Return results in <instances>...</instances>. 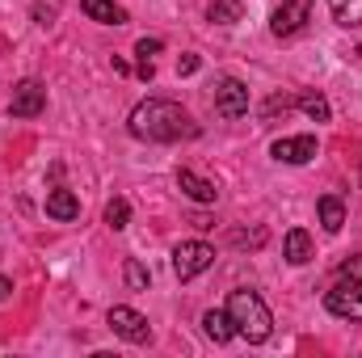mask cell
<instances>
[{"label":"cell","instance_id":"obj_1","mask_svg":"<svg viewBox=\"0 0 362 358\" xmlns=\"http://www.w3.org/2000/svg\"><path fill=\"white\" fill-rule=\"evenodd\" d=\"M131 135L148 139V144H177V139H194L198 122L169 97H148L131 110Z\"/></svg>","mask_w":362,"mask_h":358},{"label":"cell","instance_id":"obj_2","mask_svg":"<svg viewBox=\"0 0 362 358\" xmlns=\"http://www.w3.org/2000/svg\"><path fill=\"white\" fill-rule=\"evenodd\" d=\"M228 316L236 325V337H245L253 346H262L274 333V316H270V308H266V299L257 291H249V287H240V291L228 295Z\"/></svg>","mask_w":362,"mask_h":358},{"label":"cell","instance_id":"obj_3","mask_svg":"<svg viewBox=\"0 0 362 358\" xmlns=\"http://www.w3.org/2000/svg\"><path fill=\"white\" fill-rule=\"evenodd\" d=\"M325 304H329V312H333V316H341V321H362V278L341 274V278L329 287Z\"/></svg>","mask_w":362,"mask_h":358},{"label":"cell","instance_id":"obj_4","mask_svg":"<svg viewBox=\"0 0 362 358\" xmlns=\"http://www.w3.org/2000/svg\"><path fill=\"white\" fill-rule=\"evenodd\" d=\"M211 266H215V249L206 241H181L177 249H173V274H177L181 282L198 278L202 270H211Z\"/></svg>","mask_w":362,"mask_h":358},{"label":"cell","instance_id":"obj_5","mask_svg":"<svg viewBox=\"0 0 362 358\" xmlns=\"http://www.w3.org/2000/svg\"><path fill=\"white\" fill-rule=\"evenodd\" d=\"M105 325L122 337V342H131V346H144V342H152V329H148V316H139L135 308H127V304H118V308H110V316H105Z\"/></svg>","mask_w":362,"mask_h":358},{"label":"cell","instance_id":"obj_6","mask_svg":"<svg viewBox=\"0 0 362 358\" xmlns=\"http://www.w3.org/2000/svg\"><path fill=\"white\" fill-rule=\"evenodd\" d=\"M308 17H312V0H282L270 17V34L274 38H291V34H299L308 25Z\"/></svg>","mask_w":362,"mask_h":358},{"label":"cell","instance_id":"obj_7","mask_svg":"<svg viewBox=\"0 0 362 358\" xmlns=\"http://www.w3.org/2000/svg\"><path fill=\"white\" fill-rule=\"evenodd\" d=\"M215 114L219 118H240V114H249V89L236 81V76H223V81H215Z\"/></svg>","mask_w":362,"mask_h":358},{"label":"cell","instance_id":"obj_8","mask_svg":"<svg viewBox=\"0 0 362 358\" xmlns=\"http://www.w3.org/2000/svg\"><path fill=\"white\" fill-rule=\"evenodd\" d=\"M270 156L282 161V165H308V161L316 156V135H286V139H274Z\"/></svg>","mask_w":362,"mask_h":358},{"label":"cell","instance_id":"obj_9","mask_svg":"<svg viewBox=\"0 0 362 358\" xmlns=\"http://www.w3.org/2000/svg\"><path fill=\"white\" fill-rule=\"evenodd\" d=\"M8 110H13V118H38V114L47 110V89H42L38 81H21V85L13 89Z\"/></svg>","mask_w":362,"mask_h":358},{"label":"cell","instance_id":"obj_10","mask_svg":"<svg viewBox=\"0 0 362 358\" xmlns=\"http://www.w3.org/2000/svg\"><path fill=\"white\" fill-rule=\"evenodd\" d=\"M177 190L185 198H194V202H215L219 198V185L206 178H198V173H189V169H177Z\"/></svg>","mask_w":362,"mask_h":358},{"label":"cell","instance_id":"obj_11","mask_svg":"<svg viewBox=\"0 0 362 358\" xmlns=\"http://www.w3.org/2000/svg\"><path fill=\"white\" fill-rule=\"evenodd\" d=\"M47 215L59 219V224H72V219H81V198L72 190H51L47 194Z\"/></svg>","mask_w":362,"mask_h":358},{"label":"cell","instance_id":"obj_12","mask_svg":"<svg viewBox=\"0 0 362 358\" xmlns=\"http://www.w3.org/2000/svg\"><path fill=\"white\" fill-rule=\"evenodd\" d=\"M81 8L89 13V21H101V25H122L127 21V8L114 4V0H81Z\"/></svg>","mask_w":362,"mask_h":358},{"label":"cell","instance_id":"obj_13","mask_svg":"<svg viewBox=\"0 0 362 358\" xmlns=\"http://www.w3.org/2000/svg\"><path fill=\"white\" fill-rule=\"evenodd\" d=\"M282 253H286V262H291V266L312 262V236H308L303 228H291V232H286V241H282Z\"/></svg>","mask_w":362,"mask_h":358},{"label":"cell","instance_id":"obj_14","mask_svg":"<svg viewBox=\"0 0 362 358\" xmlns=\"http://www.w3.org/2000/svg\"><path fill=\"white\" fill-rule=\"evenodd\" d=\"M202 329H206V337H211V342H219V346L236 337V325H232L228 308H223V312H219V308H211V312L202 316Z\"/></svg>","mask_w":362,"mask_h":358},{"label":"cell","instance_id":"obj_15","mask_svg":"<svg viewBox=\"0 0 362 358\" xmlns=\"http://www.w3.org/2000/svg\"><path fill=\"white\" fill-rule=\"evenodd\" d=\"M316 211H320V228H325V232H341V224H346V207H341L337 194H325Z\"/></svg>","mask_w":362,"mask_h":358},{"label":"cell","instance_id":"obj_16","mask_svg":"<svg viewBox=\"0 0 362 358\" xmlns=\"http://www.w3.org/2000/svg\"><path fill=\"white\" fill-rule=\"evenodd\" d=\"M329 13L341 30H358L362 25V0H329Z\"/></svg>","mask_w":362,"mask_h":358},{"label":"cell","instance_id":"obj_17","mask_svg":"<svg viewBox=\"0 0 362 358\" xmlns=\"http://www.w3.org/2000/svg\"><path fill=\"white\" fill-rule=\"evenodd\" d=\"M295 105H299L312 122H329V114H333L329 101H325V93H316V89H303L299 97H295Z\"/></svg>","mask_w":362,"mask_h":358},{"label":"cell","instance_id":"obj_18","mask_svg":"<svg viewBox=\"0 0 362 358\" xmlns=\"http://www.w3.org/2000/svg\"><path fill=\"white\" fill-rule=\"evenodd\" d=\"M206 17H211L215 25H236V21L245 17V4H240V0H211Z\"/></svg>","mask_w":362,"mask_h":358},{"label":"cell","instance_id":"obj_19","mask_svg":"<svg viewBox=\"0 0 362 358\" xmlns=\"http://www.w3.org/2000/svg\"><path fill=\"white\" fill-rule=\"evenodd\" d=\"M105 224H110L114 232H122V228L131 224V202H127V198H114V202L105 207Z\"/></svg>","mask_w":362,"mask_h":358},{"label":"cell","instance_id":"obj_20","mask_svg":"<svg viewBox=\"0 0 362 358\" xmlns=\"http://www.w3.org/2000/svg\"><path fill=\"white\" fill-rule=\"evenodd\" d=\"M122 278H127V287H131V291H148V282H152V274L144 270V262H135V258L122 266Z\"/></svg>","mask_w":362,"mask_h":358},{"label":"cell","instance_id":"obj_21","mask_svg":"<svg viewBox=\"0 0 362 358\" xmlns=\"http://www.w3.org/2000/svg\"><path fill=\"white\" fill-rule=\"evenodd\" d=\"M156 51H160V38H139V42H135V55H139V59H152Z\"/></svg>","mask_w":362,"mask_h":358},{"label":"cell","instance_id":"obj_22","mask_svg":"<svg viewBox=\"0 0 362 358\" xmlns=\"http://www.w3.org/2000/svg\"><path fill=\"white\" fill-rule=\"evenodd\" d=\"M291 105H295V97H270V101H266V118H274V114H278V110H282V114H286V110H291Z\"/></svg>","mask_w":362,"mask_h":358},{"label":"cell","instance_id":"obj_23","mask_svg":"<svg viewBox=\"0 0 362 358\" xmlns=\"http://www.w3.org/2000/svg\"><path fill=\"white\" fill-rule=\"evenodd\" d=\"M341 274H354V278H362V253H350V258L341 262Z\"/></svg>","mask_w":362,"mask_h":358},{"label":"cell","instance_id":"obj_24","mask_svg":"<svg viewBox=\"0 0 362 358\" xmlns=\"http://www.w3.org/2000/svg\"><path fill=\"white\" fill-rule=\"evenodd\" d=\"M189 72H198V55H181L177 59V76H189Z\"/></svg>","mask_w":362,"mask_h":358},{"label":"cell","instance_id":"obj_25","mask_svg":"<svg viewBox=\"0 0 362 358\" xmlns=\"http://www.w3.org/2000/svg\"><path fill=\"white\" fill-rule=\"evenodd\" d=\"M34 17H38V25H51V17H55V8H51V4H38V8H34Z\"/></svg>","mask_w":362,"mask_h":358},{"label":"cell","instance_id":"obj_26","mask_svg":"<svg viewBox=\"0 0 362 358\" xmlns=\"http://www.w3.org/2000/svg\"><path fill=\"white\" fill-rule=\"evenodd\" d=\"M152 72H156V68H152V59H139V76H144V81H152Z\"/></svg>","mask_w":362,"mask_h":358},{"label":"cell","instance_id":"obj_27","mask_svg":"<svg viewBox=\"0 0 362 358\" xmlns=\"http://www.w3.org/2000/svg\"><path fill=\"white\" fill-rule=\"evenodd\" d=\"M8 295H13V282H8V278L0 274V299H8Z\"/></svg>","mask_w":362,"mask_h":358},{"label":"cell","instance_id":"obj_28","mask_svg":"<svg viewBox=\"0 0 362 358\" xmlns=\"http://www.w3.org/2000/svg\"><path fill=\"white\" fill-rule=\"evenodd\" d=\"M358 55H362V47H358Z\"/></svg>","mask_w":362,"mask_h":358}]
</instances>
